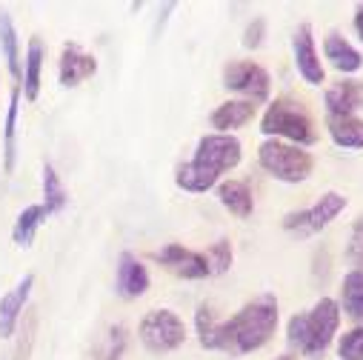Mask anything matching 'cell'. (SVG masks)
I'll use <instances>...</instances> for the list:
<instances>
[{
    "label": "cell",
    "instance_id": "6da1fadb",
    "mask_svg": "<svg viewBox=\"0 0 363 360\" xmlns=\"http://www.w3.org/2000/svg\"><path fill=\"white\" fill-rule=\"evenodd\" d=\"M278 320H281V315H278L275 295H260V298L249 300L229 320H218L212 306H206V303H201L198 315H195L201 346L212 349V351H229L235 357L263 349L272 340V334H275Z\"/></svg>",
    "mask_w": 363,
    "mask_h": 360
},
{
    "label": "cell",
    "instance_id": "7a4b0ae2",
    "mask_svg": "<svg viewBox=\"0 0 363 360\" xmlns=\"http://www.w3.org/2000/svg\"><path fill=\"white\" fill-rule=\"evenodd\" d=\"M240 157H243V146L235 135H218V132L203 135L195 146V157L177 166L174 184L192 195L209 192L212 186H218L220 174L232 171L240 163Z\"/></svg>",
    "mask_w": 363,
    "mask_h": 360
},
{
    "label": "cell",
    "instance_id": "3957f363",
    "mask_svg": "<svg viewBox=\"0 0 363 360\" xmlns=\"http://www.w3.org/2000/svg\"><path fill=\"white\" fill-rule=\"evenodd\" d=\"M337 329H340V303L332 298H320L309 312H298L289 317L286 340L303 357L320 360L329 351Z\"/></svg>",
    "mask_w": 363,
    "mask_h": 360
},
{
    "label": "cell",
    "instance_id": "277c9868",
    "mask_svg": "<svg viewBox=\"0 0 363 360\" xmlns=\"http://www.w3.org/2000/svg\"><path fill=\"white\" fill-rule=\"evenodd\" d=\"M260 132L269 140H284V143H295V146H312V143H318L315 120L292 98H275V101L269 103V109L260 118Z\"/></svg>",
    "mask_w": 363,
    "mask_h": 360
},
{
    "label": "cell",
    "instance_id": "5b68a950",
    "mask_svg": "<svg viewBox=\"0 0 363 360\" xmlns=\"http://www.w3.org/2000/svg\"><path fill=\"white\" fill-rule=\"evenodd\" d=\"M257 163L281 184H303L315 169V157L303 146L284 140H263L257 149Z\"/></svg>",
    "mask_w": 363,
    "mask_h": 360
},
{
    "label": "cell",
    "instance_id": "8992f818",
    "mask_svg": "<svg viewBox=\"0 0 363 360\" xmlns=\"http://www.w3.org/2000/svg\"><path fill=\"white\" fill-rule=\"evenodd\" d=\"M138 334H140V343L152 354H166L186 343V323L172 309H152L143 315Z\"/></svg>",
    "mask_w": 363,
    "mask_h": 360
},
{
    "label": "cell",
    "instance_id": "52a82bcc",
    "mask_svg": "<svg viewBox=\"0 0 363 360\" xmlns=\"http://www.w3.org/2000/svg\"><path fill=\"white\" fill-rule=\"evenodd\" d=\"M343 209H346V198H343L340 192H323L309 209L289 212V215L284 218V229H286L289 235L309 237V235H318L320 229H326Z\"/></svg>",
    "mask_w": 363,
    "mask_h": 360
},
{
    "label": "cell",
    "instance_id": "ba28073f",
    "mask_svg": "<svg viewBox=\"0 0 363 360\" xmlns=\"http://www.w3.org/2000/svg\"><path fill=\"white\" fill-rule=\"evenodd\" d=\"M223 86L229 92H238L240 101H252L260 103L269 98V89H272V77L269 72L255 63V60H232L223 69Z\"/></svg>",
    "mask_w": 363,
    "mask_h": 360
},
{
    "label": "cell",
    "instance_id": "9c48e42d",
    "mask_svg": "<svg viewBox=\"0 0 363 360\" xmlns=\"http://www.w3.org/2000/svg\"><path fill=\"white\" fill-rule=\"evenodd\" d=\"M152 257L166 269V272L184 278V281H203V278H209V263H206L203 252L186 249L180 243H166Z\"/></svg>",
    "mask_w": 363,
    "mask_h": 360
},
{
    "label": "cell",
    "instance_id": "30bf717a",
    "mask_svg": "<svg viewBox=\"0 0 363 360\" xmlns=\"http://www.w3.org/2000/svg\"><path fill=\"white\" fill-rule=\"evenodd\" d=\"M292 55H295V69L309 86H323L326 83V69L320 63V55L315 49V35L309 23H301L292 35Z\"/></svg>",
    "mask_w": 363,
    "mask_h": 360
},
{
    "label": "cell",
    "instance_id": "8fae6325",
    "mask_svg": "<svg viewBox=\"0 0 363 360\" xmlns=\"http://www.w3.org/2000/svg\"><path fill=\"white\" fill-rule=\"evenodd\" d=\"M35 289V275H23L4 298H0V340H6L15 334L21 317H23V309L29 303V295Z\"/></svg>",
    "mask_w": 363,
    "mask_h": 360
},
{
    "label": "cell",
    "instance_id": "7c38bea8",
    "mask_svg": "<svg viewBox=\"0 0 363 360\" xmlns=\"http://www.w3.org/2000/svg\"><path fill=\"white\" fill-rule=\"evenodd\" d=\"M98 72V57L83 52L77 43H63L60 49V63H57V77H60V86L66 89H74L80 86L83 80H89Z\"/></svg>",
    "mask_w": 363,
    "mask_h": 360
},
{
    "label": "cell",
    "instance_id": "4fadbf2b",
    "mask_svg": "<svg viewBox=\"0 0 363 360\" xmlns=\"http://www.w3.org/2000/svg\"><path fill=\"white\" fill-rule=\"evenodd\" d=\"M149 272L146 266L132 254V252H123L121 260H118V275H115V289L123 300H138L149 292Z\"/></svg>",
    "mask_w": 363,
    "mask_h": 360
},
{
    "label": "cell",
    "instance_id": "5bb4252c",
    "mask_svg": "<svg viewBox=\"0 0 363 360\" xmlns=\"http://www.w3.org/2000/svg\"><path fill=\"white\" fill-rule=\"evenodd\" d=\"M326 115H354L363 109V80H340L326 89Z\"/></svg>",
    "mask_w": 363,
    "mask_h": 360
},
{
    "label": "cell",
    "instance_id": "9a60e30c",
    "mask_svg": "<svg viewBox=\"0 0 363 360\" xmlns=\"http://www.w3.org/2000/svg\"><path fill=\"white\" fill-rule=\"evenodd\" d=\"M323 55H326V60H329L340 74H354V72L363 69V55H360L343 35H337V32L326 35V40H323Z\"/></svg>",
    "mask_w": 363,
    "mask_h": 360
},
{
    "label": "cell",
    "instance_id": "2e32d148",
    "mask_svg": "<svg viewBox=\"0 0 363 360\" xmlns=\"http://www.w3.org/2000/svg\"><path fill=\"white\" fill-rule=\"evenodd\" d=\"M255 103L252 101H226V103H220L215 112H212V129L218 132V135H232L235 129H240V126H246L252 118H255Z\"/></svg>",
    "mask_w": 363,
    "mask_h": 360
},
{
    "label": "cell",
    "instance_id": "e0dca14e",
    "mask_svg": "<svg viewBox=\"0 0 363 360\" xmlns=\"http://www.w3.org/2000/svg\"><path fill=\"white\" fill-rule=\"evenodd\" d=\"M43 60H46V46L40 38H32L26 46V60H23V98L29 103L38 101L40 95V74H43Z\"/></svg>",
    "mask_w": 363,
    "mask_h": 360
},
{
    "label": "cell",
    "instance_id": "ac0fdd59",
    "mask_svg": "<svg viewBox=\"0 0 363 360\" xmlns=\"http://www.w3.org/2000/svg\"><path fill=\"white\" fill-rule=\"evenodd\" d=\"M218 201L229 215H235L240 220L252 218V212H255L252 189L243 184V180H223V184L218 186Z\"/></svg>",
    "mask_w": 363,
    "mask_h": 360
},
{
    "label": "cell",
    "instance_id": "d6986e66",
    "mask_svg": "<svg viewBox=\"0 0 363 360\" xmlns=\"http://www.w3.org/2000/svg\"><path fill=\"white\" fill-rule=\"evenodd\" d=\"M326 129L335 146L363 149V120L357 115H326Z\"/></svg>",
    "mask_w": 363,
    "mask_h": 360
},
{
    "label": "cell",
    "instance_id": "ffe728a7",
    "mask_svg": "<svg viewBox=\"0 0 363 360\" xmlns=\"http://www.w3.org/2000/svg\"><path fill=\"white\" fill-rule=\"evenodd\" d=\"M0 52H4L6 69L15 80H23V63H21V40H18V29L12 23V15L0 9Z\"/></svg>",
    "mask_w": 363,
    "mask_h": 360
},
{
    "label": "cell",
    "instance_id": "44dd1931",
    "mask_svg": "<svg viewBox=\"0 0 363 360\" xmlns=\"http://www.w3.org/2000/svg\"><path fill=\"white\" fill-rule=\"evenodd\" d=\"M18 106H21V86L12 89V98H9V109H6V120H4V171L12 174L15 171V137H18Z\"/></svg>",
    "mask_w": 363,
    "mask_h": 360
},
{
    "label": "cell",
    "instance_id": "7402d4cb",
    "mask_svg": "<svg viewBox=\"0 0 363 360\" xmlns=\"http://www.w3.org/2000/svg\"><path fill=\"white\" fill-rule=\"evenodd\" d=\"M340 303L349 320L363 326V272H346L343 286H340Z\"/></svg>",
    "mask_w": 363,
    "mask_h": 360
},
{
    "label": "cell",
    "instance_id": "603a6c76",
    "mask_svg": "<svg viewBox=\"0 0 363 360\" xmlns=\"http://www.w3.org/2000/svg\"><path fill=\"white\" fill-rule=\"evenodd\" d=\"M49 218V212L43 209V203H32V206H26L21 215H18V220H15V226H12V240L18 243V246H32V240H35V235H38V229H40V223Z\"/></svg>",
    "mask_w": 363,
    "mask_h": 360
},
{
    "label": "cell",
    "instance_id": "cb8c5ba5",
    "mask_svg": "<svg viewBox=\"0 0 363 360\" xmlns=\"http://www.w3.org/2000/svg\"><path fill=\"white\" fill-rule=\"evenodd\" d=\"M66 203H69V192L63 186L60 174L55 171L52 163H43V209L49 215H57L66 209Z\"/></svg>",
    "mask_w": 363,
    "mask_h": 360
},
{
    "label": "cell",
    "instance_id": "d4e9b609",
    "mask_svg": "<svg viewBox=\"0 0 363 360\" xmlns=\"http://www.w3.org/2000/svg\"><path fill=\"white\" fill-rule=\"evenodd\" d=\"M206 263H209V275H223L232 269V243L229 240H215L206 252H203Z\"/></svg>",
    "mask_w": 363,
    "mask_h": 360
},
{
    "label": "cell",
    "instance_id": "484cf974",
    "mask_svg": "<svg viewBox=\"0 0 363 360\" xmlns=\"http://www.w3.org/2000/svg\"><path fill=\"white\" fill-rule=\"evenodd\" d=\"M337 357L340 360H363V326H354L352 332L340 334Z\"/></svg>",
    "mask_w": 363,
    "mask_h": 360
},
{
    "label": "cell",
    "instance_id": "4316f807",
    "mask_svg": "<svg viewBox=\"0 0 363 360\" xmlns=\"http://www.w3.org/2000/svg\"><path fill=\"white\" fill-rule=\"evenodd\" d=\"M346 260L352 263L354 272H363V218L354 220L349 232V246H346Z\"/></svg>",
    "mask_w": 363,
    "mask_h": 360
},
{
    "label": "cell",
    "instance_id": "83f0119b",
    "mask_svg": "<svg viewBox=\"0 0 363 360\" xmlns=\"http://www.w3.org/2000/svg\"><path fill=\"white\" fill-rule=\"evenodd\" d=\"M123 349H126V329L123 326H112L109 334H106V346L101 349L98 360H121Z\"/></svg>",
    "mask_w": 363,
    "mask_h": 360
},
{
    "label": "cell",
    "instance_id": "f1b7e54d",
    "mask_svg": "<svg viewBox=\"0 0 363 360\" xmlns=\"http://www.w3.org/2000/svg\"><path fill=\"white\" fill-rule=\"evenodd\" d=\"M35 332H38V315H29L23 332H21V340H18V349H15V357L12 360H29L32 354V346H35Z\"/></svg>",
    "mask_w": 363,
    "mask_h": 360
},
{
    "label": "cell",
    "instance_id": "f546056e",
    "mask_svg": "<svg viewBox=\"0 0 363 360\" xmlns=\"http://www.w3.org/2000/svg\"><path fill=\"white\" fill-rule=\"evenodd\" d=\"M263 38H266V21H263V18H255V21L246 26V32H243V46H246V49H260Z\"/></svg>",
    "mask_w": 363,
    "mask_h": 360
},
{
    "label": "cell",
    "instance_id": "4dcf8cb0",
    "mask_svg": "<svg viewBox=\"0 0 363 360\" xmlns=\"http://www.w3.org/2000/svg\"><path fill=\"white\" fill-rule=\"evenodd\" d=\"M354 32H357V38L363 40V4H360L357 12H354Z\"/></svg>",
    "mask_w": 363,
    "mask_h": 360
},
{
    "label": "cell",
    "instance_id": "1f68e13d",
    "mask_svg": "<svg viewBox=\"0 0 363 360\" xmlns=\"http://www.w3.org/2000/svg\"><path fill=\"white\" fill-rule=\"evenodd\" d=\"M275 360H301L298 354H281V357H275Z\"/></svg>",
    "mask_w": 363,
    "mask_h": 360
}]
</instances>
